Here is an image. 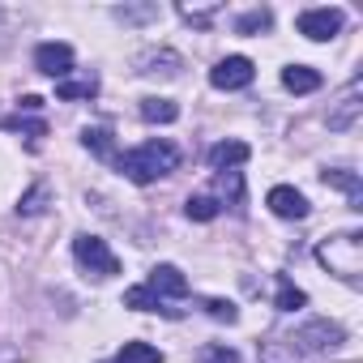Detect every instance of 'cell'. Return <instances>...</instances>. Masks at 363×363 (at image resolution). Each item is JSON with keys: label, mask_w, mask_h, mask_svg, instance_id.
I'll list each match as a JSON object with an SVG mask.
<instances>
[{"label": "cell", "mask_w": 363, "mask_h": 363, "mask_svg": "<svg viewBox=\"0 0 363 363\" xmlns=\"http://www.w3.org/2000/svg\"><path fill=\"white\" fill-rule=\"evenodd\" d=\"M179 167V150L171 141H145L128 154H120V171L133 179V184H154V179L171 175Z\"/></svg>", "instance_id": "7a4b0ae2"}, {"label": "cell", "mask_w": 363, "mask_h": 363, "mask_svg": "<svg viewBox=\"0 0 363 363\" xmlns=\"http://www.w3.org/2000/svg\"><path fill=\"white\" fill-rule=\"evenodd\" d=\"M86 145H90L94 154H111V137H107L103 128H90V133H86Z\"/></svg>", "instance_id": "cb8c5ba5"}, {"label": "cell", "mask_w": 363, "mask_h": 363, "mask_svg": "<svg viewBox=\"0 0 363 363\" xmlns=\"http://www.w3.org/2000/svg\"><path fill=\"white\" fill-rule=\"evenodd\" d=\"M145 286L154 291V299H158V303H162V299H184V295H189V278L179 274L175 265H154Z\"/></svg>", "instance_id": "ba28073f"}, {"label": "cell", "mask_w": 363, "mask_h": 363, "mask_svg": "<svg viewBox=\"0 0 363 363\" xmlns=\"http://www.w3.org/2000/svg\"><path fill=\"white\" fill-rule=\"evenodd\" d=\"M218 193L231 197V201L244 197V179H240V171H223V175H218Z\"/></svg>", "instance_id": "44dd1931"}, {"label": "cell", "mask_w": 363, "mask_h": 363, "mask_svg": "<svg viewBox=\"0 0 363 363\" xmlns=\"http://www.w3.org/2000/svg\"><path fill=\"white\" fill-rule=\"evenodd\" d=\"M359 107H363V103H359V86H350V90L337 99V107L329 111V128H337V133H342V128H350V124H354V116H359Z\"/></svg>", "instance_id": "8fae6325"}, {"label": "cell", "mask_w": 363, "mask_h": 363, "mask_svg": "<svg viewBox=\"0 0 363 363\" xmlns=\"http://www.w3.org/2000/svg\"><path fill=\"white\" fill-rule=\"evenodd\" d=\"M206 312L214 316V320H240V312H235V303H227V299H206Z\"/></svg>", "instance_id": "7402d4cb"}, {"label": "cell", "mask_w": 363, "mask_h": 363, "mask_svg": "<svg viewBox=\"0 0 363 363\" xmlns=\"http://www.w3.org/2000/svg\"><path fill=\"white\" fill-rule=\"evenodd\" d=\"M73 257H77L82 269H90L94 278H111V274H120L116 252H111L107 240H99V235H77V240H73Z\"/></svg>", "instance_id": "277c9868"}, {"label": "cell", "mask_w": 363, "mask_h": 363, "mask_svg": "<svg viewBox=\"0 0 363 363\" xmlns=\"http://www.w3.org/2000/svg\"><path fill=\"white\" fill-rule=\"evenodd\" d=\"M179 116V107L171 103V99H141V120H150V124H171Z\"/></svg>", "instance_id": "5bb4252c"}, {"label": "cell", "mask_w": 363, "mask_h": 363, "mask_svg": "<svg viewBox=\"0 0 363 363\" xmlns=\"http://www.w3.org/2000/svg\"><path fill=\"white\" fill-rule=\"evenodd\" d=\"M316 261H320L333 278L359 282V274H363V235H359V231H342V235L320 240V244H316Z\"/></svg>", "instance_id": "3957f363"}, {"label": "cell", "mask_w": 363, "mask_h": 363, "mask_svg": "<svg viewBox=\"0 0 363 363\" xmlns=\"http://www.w3.org/2000/svg\"><path fill=\"white\" fill-rule=\"evenodd\" d=\"M269 26H274V13H269V9H252V13H244V18L235 22L240 35H257V30H269Z\"/></svg>", "instance_id": "ac0fdd59"}, {"label": "cell", "mask_w": 363, "mask_h": 363, "mask_svg": "<svg viewBox=\"0 0 363 363\" xmlns=\"http://www.w3.org/2000/svg\"><path fill=\"white\" fill-rule=\"evenodd\" d=\"M201 363H240V354L231 346H206L201 350Z\"/></svg>", "instance_id": "603a6c76"}, {"label": "cell", "mask_w": 363, "mask_h": 363, "mask_svg": "<svg viewBox=\"0 0 363 363\" xmlns=\"http://www.w3.org/2000/svg\"><path fill=\"white\" fill-rule=\"evenodd\" d=\"M282 86L295 94H312V90H320V73L308 65H291V69H282Z\"/></svg>", "instance_id": "30bf717a"}, {"label": "cell", "mask_w": 363, "mask_h": 363, "mask_svg": "<svg viewBox=\"0 0 363 363\" xmlns=\"http://www.w3.org/2000/svg\"><path fill=\"white\" fill-rule=\"evenodd\" d=\"M248 145L244 141H218L214 150H210V162L218 167V171H231V167H240V162H248Z\"/></svg>", "instance_id": "7c38bea8"}, {"label": "cell", "mask_w": 363, "mask_h": 363, "mask_svg": "<svg viewBox=\"0 0 363 363\" xmlns=\"http://www.w3.org/2000/svg\"><path fill=\"white\" fill-rule=\"evenodd\" d=\"M265 206H269L278 218H308V197H303L299 189H291V184H278V189H269Z\"/></svg>", "instance_id": "9c48e42d"}, {"label": "cell", "mask_w": 363, "mask_h": 363, "mask_svg": "<svg viewBox=\"0 0 363 363\" xmlns=\"http://www.w3.org/2000/svg\"><path fill=\"white\" fill-rule=\"evenodd\" d=\"M184 214H189V218H197V223H210V218L218 214V201H214V197H189Z\"/></svg>", "instance_id": "d6986e66"}, {"label": "cell", "mask_w": 363, "mask_h": 363, "mask_svg": "<svg viewBox=\"0 0 363 363\" xmlns=\"http://www.w3.org/2000/svg\"><path fill=\"white\" fill-rule=\"evenodd\" d=\"M35 69L56 77V82H65L73 73V48L69 43H39L35 48Z\"/></svg>", "instance_id": "52a82bcc"}, {"label": "cell", "mask_w": 363, "mask_h": 363, "mask_svg": "<svg viewBox=\"0 0 363 363\" xmlns=\"http://www.w3.org/2000/svg\"><path fill=\"white\" fill-rule=\"evenodd\" d=\"M303 303H308V295H303L299 286H291V282L278 286V312H295V308H303Z\"/></svg>", "instance_id": "ffe728a7"}, {"label": "cell", "mask_w": 363, "mask_h": 363, "mask_svg": "<svg viewBox=\"0 0 363 363\" xmlns=\"http://www.w3.org/2000/svg\"><path fill=\"white\" fill-rule=\"evenodd\" d=\"M342 342V325L333 320H308L295 333H274L261 346V363H312L316 354L333 350Z\"/></svg>", "instance_id": "6da1fadb"}, {"label": "cell", "mask_w": 363, "mask_h": 363, "mask_svg": "<svg viewBox=\"0 0 363 363\" xmlns=\"http://www.w3.org/2000/svg\"><path fill=\"white\" fill-rule=\"evenodd\" d=\"M252 77H257V69H252L248 56H227L210 69L214 90H244V86H252Z\"/></svg>", "instance_id": "5b68a950"}, {"label": "cell", "mask_w": 363, "mask_h": 363, "mask_svg": "<svg viewBox=\"0 0 363 363\" xmlns=\"http://www.w3.org/2000/svg\"><path fill=\"white\" fill-rule=\"evenodd\" d=\"M325 184H333V189H342L346 197H350V210H363V189H359V175L354 171H325Z\"/></svg>", "instance_id": "4fadbf2b"}, {"label": "cell", "mask_w": 363, "mask_h": 363, "mask_svg": "<svg viewBox=\"0 0 363 363\" xmlns=\"http://www.w3.org/2000/svg\"><path fill=\"white\" fill-rule=\"evenodd\" d=\"M56 94H60L65 103H69V99H94V94H99V82H94V77H77V82L65 77V82H56Z\"/></svg>", "instance_id": "9a60e30c"}, {"label": "cell", "mask_w": 363, "mask_h": 363, "mask_svg": "<svg viewBox=\"0 0 363 363\" xmlns=\"http://www.w3.org/2000/svg\"><path fill=\"white\" fill-rule=\"evenodd\" d=\"M124 308H137V312H158L162 303L154 299V291L150 286H133V291H124ZM167 312V308H162Z\"/></svg>", "instance_id": "e0dca14e"}, {"label": "cell", "mask_w": 363, "mask_h": 363, "mask_svg": "<svg viewBox=\"0 0 363 363\" xmlns=\"http://www.w3.org/2000/svg\"><path fill=\"white\" fill-rule=\"evenodd\" d=\"M342 30V9H308L299 13V35L312 43H329Z\"/></svg>", "instance_id": "8992f818"}, {"label": "cell", "mask_w": 363, "mask_h": 363, "mask_svg": "<svg viewBox=\"0 0 363 363\" xmlns=\"http://www.w3.org/2000/svg\"><path fill=\"white\" fill-rule=\"evenodd\" d=\"M43 197H48V189H43V184H39V189H35V193H30V197H26V201H22V206H18V210H22V214H39V210H43V206H39V201H43Z\"/></svg>", "instance_id": "d4e9b609"}, {"label": "cell", "mask_w": 363, "mask_h": 363, "mask_svg": "<svg viewBox=\"0 0 363 363\" xmlns=\"http://www.w3.org/2000/svg\"><path fill=\"white\" fill-rule=\"evenodd\" d=\"M116 363H162V350H154L150 342H124Z\"/></svg>", "instance_id": "2e32d148"}]
</instances>
